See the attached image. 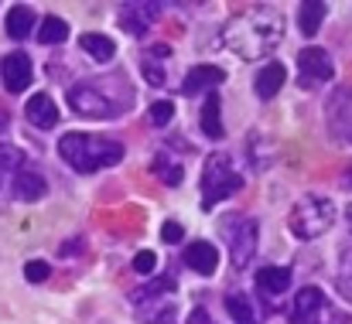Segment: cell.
Here are the masks:
<instances>
[{"instance_id": "cell-1", "label": "cell", "mask_w": 352, "mask_h": 324, "mask_svg": "<svg viewBox=\"0 0 352 324\" xmlns=\"http://www.w3.org/2000/svg\"><path fill=\"white\" fill-rule=\"evenodd\" d=\"M280 38H284V17L270 7H250L230 17L223 27V45L243 62L267 58V51H274Z\"/></svg>"}, {"instance_id": "cell-2", "label": "cell", "mask_w": 352, "mask_h": 324, "mask_svg": "<svg viewBox=\"0 0 352 324\" xmlns=\"http://www.w3.org/2000/svg\"><path fill=\"white\" fill-rule=\"evenodd\" d=\"M58 154H62V161L72 171L93 174L100 167H113V164L123 161V143L103 140V137H89V133H65L58 140Z\"/></svg>"}, {"instance_id": "cell-3", "label": "cell", "mask_w": 352, "mask_h": 324, "mask_svg": "<svg viewBox=\"0 0 352 324\" xmlns=\"http://www.w3.org/2000/svg\"><path fill=\"white\" fill-rule=\"evenodd\" d=\"M243 188V174L236 167L233 154H212L202 167V209L209 212L223 198H230Z\"/></svg>"}, {"instance_id": "cell-4", "label": "cell", "mask_w": 352, "mask_h": 324, "mask_svg": "<svg viewBox=\"0 0 352 324\" xmlns=\"http://www.w3.org/2000/svg\"><path fill=\"white\" fill-rule=\"evenodd\" d=\"M137 314L147 324H171L175 321V280L171 277H161V280H151L144 287H137L130 294Z\"/></svg>"}, {"instance_id": "cell-5", "label": "cell", "mask_w": 352, "mask_h": 324, "mask_svg": "<svg viewBox=\"0 0 352 324\" xmlns=\"http://www.w3.org/2000/svg\"><path fill=\"white\" fill-rule=\"evenodd\" d=\"M287 225H291V232L298 239H318V235H325L336 225V205L329 198H322V195H305L291 209Z\"/></svg>"}, {"instance_id": "cell-6", "label": "cell", "mask_w": 352, "mask_h": 324, "mask_svg": "<svg viewBox=\"0 0 352 324\" xmlns=\"http://www.w3.org/2000/svg\"><path fill=\"white\" fill-rule=\"evenodd\" d=\"M287 314H291V324H346L318 287H301Z\"/></svg>"}, {"instance_id": "cell-7", "label": "cell", "mask_w": 352, "mask_h": 324, "mask_svg": "<svg viewBox=\"0 0 352 324\" xmlns=\"http://www.w3.org/2000/svg\"><path fill=\"white\" fill-rule=\"evenodd\" d=\"M223 232H226V246H230L233 266L236 270L250 266V259L256 256V239H260V225H256V218H250V216L226 218V222H223Z\"/></svg>"}, {"instance_id": "cell-8", "label": "cell", "mask_w": 352, "mask_h": 324, "mask_svg": "<svg viewBox=\"0 0 352 324\" xmlns=\"http://www.w3.org/2000/svg\"><path fill=\"white\" fill-rule=\"evenodd\" d=\"M69 106L82 119H110L120 113V103H113L107 93H100V86H89V82H79L69 89Z\"/></svg>"}, {"instance_id": "cell-9", "label": "cell", "mask_w": 352, "mask_h": 324, "mask_svg": "<svg viewBox=\"0 0 352 324\" xmlns=\"http://www.w3.org/2000/svg\"><path fill=\"white\" fill-rule=\"evenodd\" d=\"M325 116H329L332 133H336L342 143H352V86H342V89L332 93Z\"/></svg>"}, {"instance_id": "cell-10", "label": "cell", "mask_w": 352, "mask_h": 324, "mask_svg": "<svg viewBox=\"0 0 352 324\" xmlns=\"http://www.w3.org/2000/svg\"><path fill=\"white\" fill-rule=\"evenodd\" d=\"M298 69H301L305 86H318V82H329L336 76V65H332L325 48H301L298 51Z\"/></svg>"}, {"instance_id": "cell-11", "label": "cell", "mask_w": 352, "mask_h": 324, "mask_svg": "<svg viewBox=\"0 0 352 324\" xmlns=\"http://www.w3.org/2000/svg\"><path fill=\"white\" fill-rule=\"evenodd\" d=\"M0 76H3V89L7 93H24L34 79V69H31V58L24 51H10L3 62H0Z\"/></svg>"}, {"instance_id": "cell-12", "label": "cell", "mask_w": 352, "mask_h": 324, "mask_svg": "<svg viewBox=\"0 0 352 324\" xmlns=\"http://www.w3.org/2000/svg\"><path fill=\"white\" fill-rule=\"evenodd\" d=\"M157 14H161L157 3H123V7H120V27H123L126 34L140 38V34H147V31L154 27Z\"/></svg>"}, {"instance_id": "cell-13", "label": "cell", "mask_w": 352, "mask_h": 324, "mask_svg": "<svg viewBox=\"0 0 352 324\" xmlns=\"http://www.w3.org/2000/svg\"><path fill=\"white\" fill-rule=\"evenodd\" d=\"M185 263H188L199 277H212V273H216V266H219V253H216V246H212V242L195 239V242H188V246H185Z\"/></svg>"}, {"instance_id": "cell-14", "label": "cell", "mask_w": 352, "mask_h": 324, "mask_svg": "<svg viewBox=\"0 0 352 324\" xmlns=\"http://www.w3.org/2000/svg\"><path fill=\"white\" fill-rule=\"evenodd\" d=\"M256 290H260L263 297H270V301L284 297V294L291 290V270H287V266H263V270L256 273Z\"/></svg>"}, {"instance_id": "cell-15", "label": "cell", "mask_w": 352, "mask_h": 324, "mask_svg": "<svg viewBox=\"0 0 352 324\" xmlns=\"http://www.w3.org/2000/svg\"><path fill=\"white\" fill-rule=\"evenodd\" d=\"M284 79H287L284 65H280V62H267V65L256 72V79H253V93H256L260 100H274V96L280 93Z\"/></svg>"}, {"instance_id": "cell-16", "label": "cell", "mask_w": 352, "mask_h": 324, "mask_svg": "<svg viewBox=\"0 0 352 324\" xmlns=\"http://www.w3.org/2000/svg\"><path fill=\"white\" fill-rule=\"evenodd\" d=\"M199 126H202V133H206L209 140H223V137H226V126H223V103H219L216 93L206 96L202 113H199Z\"/></svg>"}, {"instance_id": "cell-17", "label": "cell", "mask_w": 352, "mask_h": 324, "mask_svg": "<svg viewBox=\"0 0 352 324\" xmlns=\"http://www.w3.org/2000/svg\"><path fill=\"white\" fill-rule=\"evenodd\" d=\"M223 79H226V76H223V69H216V65H195V69L185 76L182 89H185V96H195V93H202V89H209V93H212Z\"/></svg>"}, {"instance_id": "cell-18", "label": "cell", "mask_w": 352, "mask_h": 324, "mask_svg": "<svg viewBox=\"0 0 352 324\" xmlns=\"http://www.w3.org/2000/svg\"><path fill=\"white\" fill-rule=\"evenodd\" d=\"M45 192H48V181H45L38 171L21 167V171L14 174V198H21V202H38V198H45Z\"/></svg>"}, {"instance_id": "cell-19", "label": "cell", "mask_w": 352, "mask_h": 324, "mask_svg": "<svg viewBox=\"0 0 352 324\" xmlns=\"http://www.w3.org/2000/svg\"><path fill=\"white\" fill-rule=\"evenodd\" d=\"M28 119L34 123V126H41V130H48V126H55L58 123V106H55V100L48 96V93H34L31 100H28Z\"/></svg>"}, {"instance_id": "cell-20", "label": "cell", "mask_w": 352, "mask_h": 324, "mask_svg": "<svg viewBox=\"0 0 352 324\" xmlns=\"http://www.w3.org/2000/svg\"><path fill=\"white\" fill-rule=\"evenodd\" d=\"M325 14H329V7H325L322 0L301 3V7H298V27H301V34L315 38V34L322 31V24H325Z\"/></svg>"}, {"instance_id": "cell-21", "label": "cell", "mask_w": 352, "mask_h": 324, "mask_svg": "<svg viewBox=\"0 0 352 324\" xmlns=\"http://www.w3.org/2000/svg\"><path fill=\"white\" fill-rule=\"evenodd\" d=\"M31 31H34V14H31V7H24V3L10 7V10H7V34H10L14 41H24Z\"/></svg>"}, {"instance_id": "cell-22", "label": "cell", "mask_w": 352, "mask_h": 324, "mask_svg": "<svg viewBox=\"0 0 352 324\" xmlns=\"http://www.w3.org/2000/svg\"><path fill=\"white\" fill-rule=\"evenodd\" d=\"M151 171L164 181V185H182L185 181V164L178 161V157H168V154H157L154 161H151Z\"/></svg>"}, {"instance_id": "cell-23", "label": "cell", "mask_w": 352, "mask_h": 324, "mask_svg": "<svg viewBox=\"0 0 352 324\" xmlns=\"http://www.w3.org/2000/svg\"><path fill=\"white\" fill-rule=\"evenodd\" d=\"M79 45H82V51H86L89 58H96V62H110L113 51H117V45H113L107 34H82Z\"/></svg>"}, {"instance_id": "cell-24", "label": "cell", "mask_w": 352, "mask_h": 324, "mask_svg": "<svg viewBox=\"0 0 352 324\" xmlns=\"http://www.w3.org/2000/svg\"><path fill=\"white\" fill-rule=\"evenodd\" d=\"M226 311H230V318L236 324H260V314L253 311V304H250L246 294H230L226 297Z\"/></svg>"}, {"instance_id": "cell-25", "label": "cell", "mask_w": 352, "mask_h": 324, "mask_svg": "<svg viewBox=\"0 0 352 324\" xmlns=\"http://www.w3.org/2000/svg\"><path fill=\"white\" fill-rule=\"evenodd\" d=\"M69 38V24L62 17H45L41 27H38V41L41 45H62Z\"/></svg>"}, {"instance_id": "cell-26", "label": "cell", "mask_w": 352, "mask_h": 324, "mask_svg": "<svg viewBox=\"0 0 352 324\" xmlns=\"http://www.w3.org/2000/svg\"><path fill=\"white\" fill-rule=\"evenodd\" d=\"M140 72H144V79H147L151 86H164V82H168L164 65H161V62H154L151 55H144V58H140Z\"/></svg>"}, {"instance_id": "cell-27", "label": "cell", "mask_w": 352, "mask_h": 324, "mask_svg": "<svg viewBox=\"0 0 352 324\" xmlns=\"http://www.w3.org/2000/svg\"><path fill=\"white\" fill-rule=\"evenodd\" d=\"M24 167V154L17 150V147H7V143H0V171H21Z\"/></svg>"}, {"instance_id": "cell-28", "label": "cell", "mask_w": 352, "mask_h": 324, "mask_svg": "<svg viewBox=\"0 0 352 324\" xmlns=\"http://www.w3.org/2000/svg\"><path fill=\"white\" fill-rule=\"evenodd\" d=\"M339 290L352 301V246L342 249V273H339Z\"/></svg>"}, {"instance_id": "cell-29", "label": "cell", "mask_w": 352, "mask_h": 324, "mask_svg": "<svg viewBox=\"0 0 352 324\" xmlns=\"http://www.w3.org/2000/svg\"><path fill=\"white\" fill-rule=\"evenodd\" d=\"M24 277H28L31 284H45V280L52 277V266H48L45 259H31V263L24 266Z\"/></svg>"}, {"instance_id": "cell-30", "label": "cell", "mask_w": 352, "mask_h": 324, "mask_svg": "<svg viewBox=\"0 0 352 324\" xmlns=\"http://www.w3.org/2000/svg\"><path fill=\"white\" fill-rule=\"evenodd\" d=\"M171 116H175V106H171L168 100H157V103L151 106V123H157V126H168Z\"/></svg>"}, {"instance_id": "cell-31", "label": "cell", "mask_w": 352, "mask_h": 324, "mask_svg": "<svg viewBox=\"0 0 352 324\" xmlns=\"http://www.w3.org/2000/svg\"><path fill=\"white\" fill-rule=\"evenodd\" d=\"M133 270H137V273H154V270H157V256H154L151 249H140V253L133 256Z\"/></svg>"}, {"instance_id": "cell-32", "label": "cell", "mask_w": 352, "mask_h": 324, "mask_svg": "<svg viewBox=\"0 0 352 324\" xmlns=\"http://www.w3.org/2000/svg\"><path fill=\"white\" fill-rule=\"evenodd\" d=\"M161 239H164V242H182V239H185V229H182L178 222H164Z\"/></svg>"}, {"instance_id": "cell-33", "label": "cell", "mask_w": 352, "mask_h": 324, "mask_svg": "<svg viewBox=\"0 0 352 324\" xmlns=\"http://www.w3.org/2000/svg\"><path fill=\"white\" fill-rule=\"evenodd\" d=\"M185 324H212V321H209V314H206L202 308H195V311H192V318H188Z\"/></svg>"}, {"instance_id": "cell-34", "label": "cell", "mask_w": 352, "mask_h": 324, "mask_svg": "<svg viewBox=\"0 0 352 324\" xmlns=\"http://www.w3.org/2000/svg\"><path fill=\"white\" fill-rule=\"evenodd\" d=\"M82 246H86L82 239H76V242H65V246H62V256H72V253H79Z\"/></svg>"}, {"instance_id": "cell-35", "label": "cell", "mask_w": 352, "mask_h": 324, "mask_svg": "<svg viewBox=\"0 0 352 324\" xmlns=\"http://www.w3.org/2000/svg\"><path fill=\"white\" fill-rule=\"evenodd\" d=\"M3 130H7V113L0 109V133H3Z\"/></svg>"}, {"instance_id": "cell-36", "label": "cell", "mask_w": 352, "mask_h": 324, "mask_svg": "<svg viewBox=\"0 0 352 324\" xmlns=\"http://www.w3.org/2000/svg\"><path fill=\"white\" fill-rule=\"evenodd\" d=\"M346 218H349V232H352V205H349V212H346Z\"/></svg>"}, {"instance_id": "cell-37", "label": "cell", "mask_w": 352, "mask_h": 324, "mask_svg": "<svg viewBox=\"0 0 352 324\" xmlns=\"http://www.w3.org/2000/svg\"><path fill=\"white\" fill-rule=\"evenodd\" d=\"M346 188H352V171H349V174H346Z\"/></svg>"}]
</instances>
